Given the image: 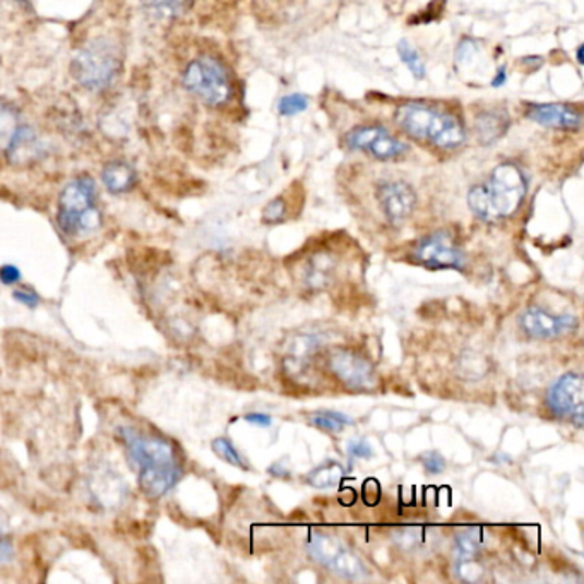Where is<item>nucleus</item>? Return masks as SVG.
Listing matches in <instances>:
<instances>
[{
	"mask_svg": "<svg viewBox=\"0 0 584 584\" xmlns=\"http://www.w3.org/2000/svg\"><path fill=\"white\" fill-rule=\"evenodd\" d=\"M120 438L128 448L132 465L138 468L140 489L150 499H159L177 486L180 466L176 451L158 436H146L132 427H120Z\"/></svg>",
	"mask_w": 584,
	"mask_h": 584,
	"instance_id": "nucleus-1",
	"label": "nucleus"
},
{
	"mask_svg": "<svg viewBox=\"0 0 584 584\" xmlns=\"http://www.w3.org/2000/svg\"><path fill=\"white\" fill-rule=\"evenodd\" d=\"M526 191L528 182L523 170L514 164H502L493 168L486 182L469 191L468 206L484 222H499L520 210Z\"/></svg>",
	"mask_w": 584,
	"mask_h": 584,
	"instance_id": "nucleus-2",
	"label": "nucleus"
},
{
	"mask_svg": "<svg viewBox=\"0 0 584 584\" xmlns=\"http://www.w3.org/2000/svg\"><path fill=\"white\" fill-rule=\"evenodd\" d=\"M397 128L418 141H427L441 150H456L466 141L462 122L450 114L429 104L409 102L396 110Z\"/></svg>",
	"mask_w": 584,
	"mask_h": 584,
	"instance_id": "nucleus-3",
	"label": "nucleus"
},
{
	"mask_svg": "<svg viewBox=\"0 0 584 584\" xmlns=\"http://www.w3.org/2000/svg\"><path fill=\"white\" fill-rule=\"evenodd\" d=\"M57 223L69 237L98 230L102 215L96 207L95 182L90 177H80L65 186L59 198Z\"/></svg>",
	"mask_w": 584,
	"mask_h": 584,
	"instance_id": "nucleus-4",
	"label": "nucleus"
},
{
	"mask_svg": "<svg viewBox=\"0 0 584 584\" xmlns=\"http://www.w3.org/2000/svg\"><path fill=\"white\" fill-rule=\"evenodd\" d=\"M183 88L210 107H223L231 98V81L227 69L215 57L191 60L183 71Z\"/></svg>",
	"mask_w": 584,
	"mask_h": 584,
	"instance_id": "nucleus-5",
	"label": "nucleus"
},
{
	"mask_svg": "<svg viewBox=\"0 0 584 584\" xmlns=\"http://www.w3.org/2000/svg\"><path fill=\"white\" fill-rule=\"evenodd\" d=\"M120 69V52L110 40L99 38L84 45L72 62V72L81 86L92 92L107 88Z\"/></svg>",
	"mask_w": 584,
	"mask_h": 584,
	"instance_id": "nucleus-6",
	"label": "nucleus"
},
{
	"mask_svg": "<svg viewBox=\"0 0 584 584\" xmlns=\"http://www.w3.org/2000/svg\"><path fill=\"white\" fill-rule=\"evenodd\" d=\"M307 547L310 556L336 576L354 581L366 577L367 569L363 562L338 538L324 533H314L310 535Z\"/></svg>",
	"mask_w": 584,
	"mask_h": 584,
	"instance_id": "nucleus-7",
	"label": "nucleus"
},
{
	"mask_svg": "<svg viewBox=\"0 0 584 584\" xmlns=\"http://www.w3.org/2000/svg\"><path fill=\"white\" fill-rule=\"evenodd\" d=\"M584 388L583 378L574 372L562 376L553 382L547 394V402L552 414L559 418L573 421L577 429L583 427V406H584Z\"/></svg>",
	"mask_w": 584,
	"mask_h": 584,
	"instance_id": "nucleus-8",
	"label": "nucleus"
},
{
	"mask_svg": "<svg viewBox=\"0 0 584 584\" xmlns=\"http://www.w3.org/2000/svg\"><path fill=\"white\" fill-rule=\"evenodd\" d=\"M346 146L367 152L378 159H393L408 152V144L397 140L381 126H360L346 135Z\"/></svg>",
	"mask_w": 584,
	"mask_h": 584,
	"instance_id": "nucleus-9",
	"label": "nucleus"
},
{
	"mask_svg": "<svg viewBox=\"0 0 584 584\" xmlns=\"http://www.w3.org/2000/svg\"><path fill=\"white\" fill-rule=\"evenodd\" d=\"M331 370L346 388L354 391H374L379 386V376L374 366L362 355L339 350L331 355Z\"/></svg>",
	"mask_w": 584,
	"mask_h": 584,
	"instance_id": "nucleus-10",
	"label": "nucleus"
},
{
	"mask_svg": "<svg viewBox=\"0 0 584 584\" xmlns=\"http://www.w3.org/2000/svg\"><path fill=\"white\" fill-rule=\"evenodd\" d=\"M415 258L430 270H462L465 266V255L444 231L421 240L415 249Z\"/></svg>",
	"mask_w": 584,
	"mask_h": 584,
	"instance_id": "nucleus-11",
	"label": "nucleus"
},
{
	"mask_svg": "<svg viewBox=\"0 0 584 584\" xmlns=\"http://www.w3.org/2000/svg\"><path fill=\"white\" fill-rule=\"evenodd\" d=\"M378 201L382 213L393 225H402L412 216L417 206V194L402 180L384 182L379 186Z\"/></svg>",
	"mask_w": 584,
	"mask_h": 584,
	"instance_id": "nucleus-12",
	"label": "nucleus"
},
{
	"mask_svg": "<svg viewBox=\"0 0 584 584\" xmlns=\"http://www.w3.org/2000/svg\"><path fill=\"white\" fill-rule=\"evenodd\" d=\"M520 324L532 338L550 339L571 333L577 321L573 315L550 314L547 310L532 307L521 314Z\"/></svg>",
	"mask_w": 584,
	"mask_h": 584,
	"instance_id": "nucleus-13",
	"label": "nucleus"
},
{
	"mask_svg": "<svg viewBox=\"0 0 584 584\" xmlns=\"http://www.w3.org/2000/svg\"><path fill=\"white\" fill-rule=\"evenodd\" d=\"M528 119L549 129H580L583 123L580 108L565 104L533 105Z\"/></svg>",
	"mask_w": 584,
	"mask_h": 584,
	"instance_id": "nucleus-14",
	"label": "nucleus"
},
{
	"mask_svg": "<svg viewBox=\"0 0 584 584\" xmlns=\"http://www.w3.org/2000/svg\"><path fill=\"white\" fill-rule=\"evenodd\" d=\"M9 159L14 165H28L41 156V143L35 132L26 126H21L8 147Z\"/></svg>",
	"mask_w": 584,
	"mask_h": 584,
	"instance_id": "nucleus-15",
	"label": "nucleus"
},
{
	"mask_svg": "<svg viewBox=\"0 0 584 584\" xmlns=\"http://www.w3.org/2000/svg\"><path fill=\"white\" fill-rule=\"evenodd\" d=\"M135 170L131 165L123 164V162H114L108 165L104 170L105 188L111 192V194H123V192L131 191L135 186Z\"/></svg>",
	"mask_w": 584,
	"mask_h": 584,
	"instance_id": "nucleus-16",
	"label": "nucleus"
},
{
	"mask_svg": "<svg viewBox=\"0 0 584 584\" xmlns=\"http://www.w3.org/2000/svg\"><path fill=\"white\" fill-rule=\"evenodd\" d=\"M509 119L504 111H486L477 119L478 140L484 144H492L504 135Z\"/></svg>",
	"mask_w": 584,
	"mask_h": 584,
	"instance_id": "nucleus-17",
	"label": "nucleus"
},
{
	"mask_svg": "<svg viewBox=\"0 0 584 584\" xmlns=\"http://www.w3.org/2000/svg\"><path fill=\"white\" fill-rule=\"evenodd\" d=\"M334 261L331 255L321 254L315 255L310 261L309 270H307L306 283L310 288H324L330 283L331 275H333Z\"/></svg>",
	"mask_w": 584,
	"mask_h": 584,
	"instance_id": "nucleus-18",
	"label": "nucleus"
},
{
	"mask_svg": "<svg viewBox=\"0 0 584 584\" xmlns=\"http://www.w3.org/2000/svg\"><path fill=\"white\" fill-rule=\"evenodd\" d=\"M343 477H345L343 466L331 462L314 469L309 475V484L315 489H333V487L338 486Z\"/></svg>",
	"mask_w": 584,
	"mask_h": 584,
	"instance_id": "nucleus-19",
	"label": "nucleus"
},
{
	"mask_svg": "<svg viewBox=\"0 0 584 584\" xmlns=\"http://www.w3.org/2000/svg\"><path fill=\"white\" fill-rule=\"evenodd\" d=\"M141 2L155 16L176 17L188 11L194 0H141Z\"/></svg>",
	"mask_w": 584,
	"mask_h": 584,
	"instance_id": "nucleus-20",
	"label": "nucleus"
},
{
	"mask_svg": "<svg viewBox=\"0 0 584 584\" xmlns=\"http://www.w3.org/2000/svg\"><path fill=\"white\" fill-rule=\"evenodd\" d=\"M309 420L312 426L326 430V432H342L346 426H351L350 418L338 414V412H331V409L315 412V414L310 415Z\"/></svg>",
	"mask_w": 584,
	"mask_h": 584,
	"instance_id": "nucleus-21",
	"label": "nucleus"
},
{
	"mask_svg": "<svg viewBox=\"0 0 584 584\" xmlns=\"http://www.w3.org/2000/svg\"><path fill=\"white\" fill-rule=\"evenodd\" d=\"M481 549L480 533L475 529H466V532L457 533L454 538V550H456L457 561L462 559H475Z\"/></svg>",
	"mask_w": 584,
	"mask_h": 584,
	"instance_id": "nucleus-22",
	"label": "nucleus"
},
{
	"mask_svg": "<svg viewBox=\"0 0 584 584\" xmlns=\"http://www.w3.org/2000/svg\"><path fill=\"white\" fill-rule=\"evenodd\" d=\"M20 128L16 111L9 107L0 108V150L8 152L9 144L14 140Z\"/></svg>",
	"mask_w": 584,
	"mask_h": 584,
	"instance_id": "nucleus-23",
	"label": "nucleus"
},
{
	"mask_svg": "<svg viewBox=\"0 0 584 584\" xmlns=\"http://www.w3.org/2000/svg\"><path fill=\"white\" fill-rule=\"evenodd\" d=\"M397 53H400L403 62L408 65L409 71H412V74H414L417 80H421V78L426 76V64H424L420 53L417 52V48L412 47L409 41H400V44H397Z\"/></svg>",
	"mask_w": 584,
	"mask_h": 584,
	"instance_id": "nucleus-24",
	"label": "nucleus"
},
{
	"mask_svg": "<svg viewBox=\"0 0 584 584\" xmlns=\"http://www.w3.org/2000/svg\"><path fill=\"white\" fill-rule=\"evenodd\" d=\"M309 107V98L306 95H288L279 99L278 110L282 116H297Z\"/></svg>",
	"mask_w": 584,
	"mask_h": 584,
	"instance_id": "nucleus-25",
	"label": "nucleus"
},
{
	"mask_svg": "<svg viewBox=\"0 0 584 584\" xmlns=\"http://www.w3.org/2000/svg\"><path fill=\"white\" fill-rule=\"evenodd\" d=\"M213 451H215L222 460L230 463V465L246 468V463H243L242 457H240V454L237 453L234 444H231L230 441H227V439H216V441H213Z\"/></svg>",
	"mask_w": 584,
	"mask_h": 584,
	"instance_id": "nucleus-26",
	"label": "nucleus"
},
{
	"mask_svg": "<svg viewBox=\"0 0 584 584\" xmlns=\"http://www.w3.org/2000/svg\"><path fill=\"white\" fill-rule=\"evenodd\" d=\"M457 576L462 580L468 581V583H477L484 577V568H481L478 562H475V559H462L457 561L456 565Z\"/></svg>",
	"mask_w": 584,
	"mask_h": 584,
	"instance_id": "nucleus-27",
	"label": "nucleus"
},
{
	"mask_svg": "<svg viewBox=\"0 0 584 584\" xmlns=\"http://www.w3.org/2000/svg\"><path fill=\"white\" fill-rule=\"evenodd\" d=\"M318 348V339L314 336H298L290 346V354L295 358H302L312 354Z\"/></svg>",
	"mask_w": 584,
	"mask_h": 584,
	"instance_id": "nucleus-28",
	"label": "nucleus"
},
{
	"mask_svg": "<svg viewBox=\"0 0 584 584\" xmlns=\"http://www.w3.org/2000/svg\"><path fill=\"white\" fill-rule=\"evenodd\" d=\"M285 213H287L285 201L278 198L275 199V201H271V203L264 207L263 219L266 223H278L285 218Z\"/></svg>",
	"mask_w": 584,
	"mask_h": 584,
	"instance_id": "nucleus-29",
	"label": "nucleus"
},
{
	"mask_svg": "<svg viewBox=\"0 0 584 584\" xmlns=\"http://www.w3.org/2000/svg\"><path fill=\"white\" fill-rule=\"evenodd\" d=\"M421 463H424V466H426V469L430 475L442 474L445 469L444 457L439 453L424 454V456H421Z\"/></svg>",
	"mask_w": 584,
	"mask_h": 584,
	"instance_id": "nucleus-30",
	"label": "nucleus"
},
{
	"mask_svg": "<svg viewBox=\"0 0 584 584\" xmlns=\"http://www.w3.org/2000/svg\"><path fill=\"white\" fill-rule=\"evenodd\" d=\"M348 454H350L351 457L369 460V457L374 456V450H372V445H370L369 442L360 439V441H354L348 444Z\"/></svg>",
	"mask_w": 584,
	"mask_h": 584,
	"instance_id": "nucleus-31",
	"label": "nucleus"
},
{
	"mask_svg": "<svg viewBox=\"0 0 584 584\" xmlns=\"http://www.w3.org/2000/svg\"><path fill=\"white\" fill-rule=\"evenodd\" d=\"M12 297L23 306L29 307V309H36V307L40 306V297L35 291L16 290L12 294Z\"/></svg>",
	"mask_w": 584,
	"mask_h": 584,
	"instance_id": "nucleus-32",
	"label": "nucleus"
},
{
	"mask_svg": "<svg viewBox=\"0 0 584 584\" xmlns=\"http://www.w3.org/2000/svg\"><path fill=\"white\" fill-rule=\"evenodd\" d=\"M21 279L20 267L12 266V264H5V266L0 267V282L4 285H16Z\"/></svg>",
	"mask_w": 584,
	"mask_h": 584,
	"instance_id": "nucleus-33",
	"label": "nucleus"
},
{
	"mask_svg": "<svg viewBox=\"0 0 584 584\" xmlns=\"http://www.w3.org/2000/svg\"><path fill=\"white\" fill-rule=\"evenodd\" d=\"M246 420L249 421V424H254V426L259 427H270L271 424H273L271 417H267V415L264 414H249L247 415Z\"/></svg>",
	"mask_w": 584,
	"mask_h": 584,
	"instance_id": "nucleus-34",
	"label": "nucleus"
},
{
	"mask_svg": "<svg viewBox=\"0 0 584 584\" xmlns=\"http://www.w3.org/2000/svg\"><path fill=\"white\" fill-rule=\"evenodd\" d=\"M12 556V545L9 541H0V562L9 561Z\"/></svg>",
	"mask_w": 584,
	"mask_h": 584,
	"instance_id": "nucleus-35",
	"label": "nucleus"
}]
</instances>
